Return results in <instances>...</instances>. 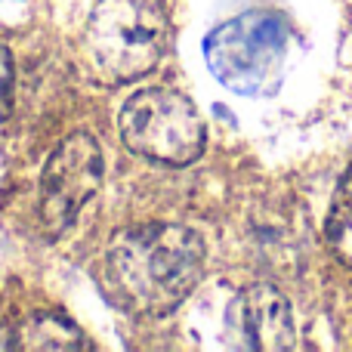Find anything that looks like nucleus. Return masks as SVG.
<instances>
[{"instance_id":"f257e3e1","label":"nucleus","mask_w":352,"mask_h":352,"mask_svg":"<svg viewBox=\"0 0 352 352\" xmlns=\"http://www.w3.org/2000/svg\"><path fill=\"white\" fill-rule=\"evenodd\" d=\"M204 275V244L186 226H136L118 232L105 250L102 285L133 316L173 312Z\"/></svg>"},{"instance_id":"f03ea898","label":"nucleus","mask_w":352,"mask_h":352,"mask_svg":"<svg viewBox=\"0 0 352 352\" xmlns=\"http://www.w3.org/2000/svg\"><path fill=\"white\" fill-rule=\"evenodd\" d=\"M170 41V19L161 0H99L84 31V53L105 84H127L148 74Z\"/></svg>"},{"instance_id":"7ed1b4c3","label":"nucleus","mask_w":352,"mask_h":352,"mask_svg":"<svg viewBox=\"0 0 352 352\" xmlns=\"http://www.w3.org/2000/svg\"><path fill=\"white\" fill-rule=\"evenodd\" d=\"M213 78L238 96H269L285 78L287 28L272 12H241L204 41Z\"/></svg>"},{"instance_id":"20e7f679","label":"nucleus","mask_w":352,"mask_h":352,"mask_svg":"<svg viewBox=\"0 0 352 352\" xmlns=\"http://www.w3.org/2000/svg\"><path fill=\"white\" fill-rule=\"evenodd\" d=\"M118 130L130 152L158 164H192L204 152V121L188 96L170 87H148L124 102Z\"/></svg>"},{"instance_id":"39448f33","label":"nucleus","mask_w":352,"mask_h":352,"mask_svg":"<svg viewBox=\"0 0 352 352\" xmlns=\"http://www.w3.org/2000/svg\"><path fill=\"white\" fill-rule=\"evenodd\" d=\"M102 186V152L99 142L87 133H74L62 140V146L50 155L41 176V226L47 235H62L78 219L80 207Z\"/></svg>"},{"instance_id":"423d86ee","label":"nucleus","mask_w":352,"mask_h":352,"mask_svg":"<svg viewBox=\"0 0 352 352\" xmlns=\"http://www.w3.org/2000/svg\"><path fill=\"white\" fill-rule=\"evenodd\" d=\"M226 337L235 349L281 352L294 349V312L278 287L256 281L235 294L226 312Z\"/></svg>"},{"instance_id":"0eeeda50","label":"nucleus","mask_w":352,"mask_h":352,"mask_svg":"<svg viewBox=\"0 0 352 352\" xmlns=\"http://www.w3.org/2000/svg\"><path fill=\"white\" fill-rule=\"evenodd\" d=\"M12 349H90V343L62 312H31L12 328Z\"/></svg>"},{"instance_id":"6e6552de","label":"nucleus","mask_w":352,"mask_h":352,"mask_svg":"<svg viewBox=\"0 0 352 352\" xmlns=\"http://www.w3.org/2000/svg\"><path fill=\"white\" fill-rule=\"evenodd\" d=\"M324 235H328L331 254L346 269H352V167L343 173V179L337 182V192H334V198H331Z\"/></svg>"},{"instance_id":"1a4fd4ad","label":"nucleus","mask_w":352,"mask_h":352,"mask_svg":"<svg viewBox=\"0 0 352 352\" xmlns=\"http://www.w3.org/2000/svg\"><path fill=\"white\" fill-rule=\"evenodd\" d=\"M16 68H12V56L10 50L0 43V121L10 118L12 111V99H16Z\"/></svg>"}]
</instances>
